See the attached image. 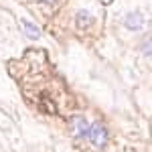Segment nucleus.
I'll return each instance as SVG.
<instances>
[{"instance_id": "7ed1b4c3", "label": "nucleus", "mask_w": 152, "mask_h": 152, "mask_svg": "<svg viewBox=\"0 0 152 152\" xmlns=\"http://www.w3.org/2000/svg\"><path fill=\"white\" fill-rule=\"evenodd\" d=\"M124 26L130 28V31H140L142 26H144V16H142L140 12H128L124 16Z\"/></svg>"}, {"instance_id": "423d86ee", "label": "nucleus", "mask_w": 152, "mask_h": 152, "mask_svg": "<svg viewBox=\"0 0 152 152\" xmlns=\"http://www.w3.org/2000/svg\"><path fill=\"white\" fill-rule=\"evenodd\" d=\"M41 2H45V4H49V6H53V4H55L57 0H41Z\"/></svg>"}, {"instance_id": "f03ea898", "label": "nucleus", "mask_w": 152, "mask_h": 152, "mask_svg": "<svg viewBox=\"0 0 152 152\" xmlns=\"http://www.w3.org/2000/svg\"><path fill=\"white\" fill-rule=\"evenodd\" d=\"M71 128H73V134L77 138H87V132H89V122L83 116H75L71 120Z\"/></svg>"}, {"instance_id": "f257e3e1", "label": "nucleus", "mask_w": 152, "mask_h": 152, "mask_svg": "<svg viewBox=\"0 0 152 152\" xmlns=\"http://www.w3.org/2000/svg\"><path fill=\"white\" fill-rule=\"evenodd\" d=\"M87 140L94 144L95 148H104L107 144V130L102 122H94L89 124V132H87Z\"/></svg>"}, {"instance_id": "20e7f679", "label": "nucleus", "mask_w": 152, "mask_h": 152, "mask_svg": "<svg viewBox=\"0 0 152 152\" xmlns=\"http://www.w3.org/2000/svg\"><path fill=\"white\" fill-rule=\"evenodd\" d=\"M75 20H77V26L79 28H87L89 24H94V16L89 14V10H79L77 16H75Z\"/></svg>"}, {"instance_id": "39448f33", "label": "nucleus", "mask_w": 152, "mask_h": 152, "mask_svg": "<svg viewBox=\"0 0 152 152\" xmlns=\"http://www.w3.org/2000/svg\"><path fill=\"white\" fill-rule=\"evenodd\" d=\"M23 31L26 33L28 39H39L41 37V28L35 23H31V20H23Z\"/></svg>"}]
</instances>
